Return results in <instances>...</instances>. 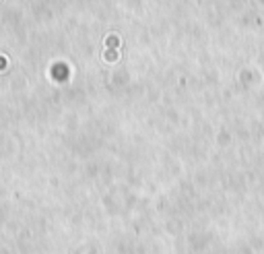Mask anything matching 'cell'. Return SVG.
<instances>
[{
	"mask_svg": "<svg viewBox=\"0 0 264 254\" xmlns=\"http://www.w3.org/2000/svg\"><path fill=\"white\" fill-rule=\"evenodd\" d=\"M107 46H109V48H116V46H118V37H116V35H111V37L107 39Z\"/></svg>",
	"mask_w": 264,
	"mask_h": 254,
	"instance_id": "1",
	"label": "cell"
}]
</instances>
